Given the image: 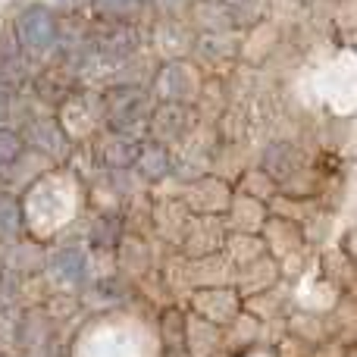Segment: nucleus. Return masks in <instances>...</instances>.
Instances as JSON below:
<instances>
[{
	"mask_svg": "<svg viewBox=\"0 0 357 357\" xmlns=\"http://www.w3.org/2000/svg\"><path fill=\"white\" fill-rule=\"evenodd\" d=\"M13 295H16V282H13L6 273H0V307H3V304H10Z\"/></svg>",
	"mask_w": 357,
	"mask_h": 357,
	"instance_id": "obj_4",
	"label": "nucleus"
},
{
	"mask_svg": "<svg viewBox=\"0 0 357 357\" xmlns=\"http://www.w3.org/2000/svg\"><path fill=\"white\" fill-rule=\"evenodd\" d=\"M56 273L66 279H79L82 276V257L75 251H66L56 257Z\"/></svg>",
	"mask_w": 357,
	"mask_h": 357,
	"instance_id": "obj_2",
	"label": "nucleus"
},
{
	"mask_svg": "<svg viewBox=\"0 0 357 357\" xmlns=\"http://www.w3.org/2000/svg\"><path fill=\"white\" fill-rule=\"evenodd\" d=\"M19 35H22V41L29 44L31 50H47L50 44L56 41V22L47 10L31 6V10H25L22 19H19Z\"/></svg>",
	"mask_w": 357,
	"mask_h": 357,
	"instance_id": "obj_1",
	"label": "nucleus"
},
{
	"mask_svg": "<svg viewBox=\"0 0 357 357\" xmlns=\"http://www.w3.org/2000/svg\"><path fill=\"white\" fill-rule=\"evenodd\" d=\"M19 148H22V144H19V138L13 135V132H3V129H0V163L13 160V157L19 154Z\"/></svg>",
	"mask_w": 357,
	"mask_h": 357,
	"instance_id": "obj_3",
	"label": "nucleus"
}]
</instances>
